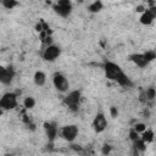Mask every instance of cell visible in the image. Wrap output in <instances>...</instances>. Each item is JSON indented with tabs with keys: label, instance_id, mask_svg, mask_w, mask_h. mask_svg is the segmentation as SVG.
<instances>
[{
	"label": "cell",
	"instance_id": "obj_1",
	"mask_svg": "<svg viewBox=\"0 0 156 156\" xmlns=\"http://www.w3.org/2000/svg\"><path fill=\"white\" fill-rule=\"evenodd\" d=\"M104 72H105V76L107 79L116 82L117 78L123 73V69L117 63H115L112 61H106L104 65Z\"/></svg>",
	"mask_w": 156,
	"mask_h": 156
},
{
	"label": "cell",
	"instance_id": "obj_2",
	"mask_svg": "<svg viewBox=\"0 0 156 156\" xmlns=\"http://www.w3.org/2000/svg\"><path fill=\"white\" fill-rule=\"evenodd\" d=\"M80 98H82V94L79 90H72L69 91L65 99H63V102L65 105L73 112L78 111V107H79V102H80Z\"/></svg>",
	"mask_w": 156,
	"mask_h": 156
},
{
	"label": "cell",
	"instance_id": "obj_3",
	"mask_svg": "<svg viewBox=\"0 0 156 156\" xmlns=\"http://www.w3.org/2000/svg\"><path fill=\"white\" fill-rule=\"evenodd\" d=\"M52 84L56 88L57 91L60 93H67L69 89V82L67 79V77L65 74H62L61 72H56L52 76Z\"/></svg>",
	"mask_w": 156,
	"mask_h": 156
},
{
	"label": "cell",
	"instance_id": "obj_4",
	"mask_svg": "<svg viewBox=\"0 0 156 156\" xmlns=\"http://www.w3.org/2000/svg\"><path fill=\"white\" fill-rule=\"evenodd\" d=\"M17 107V95L15 93H6L0 98V108L2 111H10Z\"/></svg>",
	"mask_w": 156,
	"mask_h": 156
},
{
	"label": "cell",
	"instance_id": "obj_5",
	"mask_svg": "<svg viewBox=\"0 0 156 156\" xmlns=\"http://www.w3.org/2000/svg\"><path fill=\"white\" fill-rule=\"evenodd\" d=\"M79 133V129L76 124H67V126H63L61 129H60V135L63 140L68 141V143H72L76 140L77 135Z\"/></svg>",
	"mask_w": 156,
	"mask_h": 156
},
{
	"label": "cell",
	"instance_id": "obj_6",
	"mask_svg": "<svg viewBox=\"0 0 156 156\" xmlns=\"http://www.w3.org/2000/svg\"><path fill=\"white\" fill-rule=\"evenodd\" d=\"M54 11L60 16V17H68L72 12V4L69 0H58L55 5H54Z\"/></svg>",
	"mask_w": 156,
	"mask_h": 156
},
{
	"label": "cell",
	"instance_id": "obj_7",
	"mask_svg": "<svg viewBox=\"0 0 156 156\" xmlns=\"http://www.w3.org/2000/svg\"><path fill=\"white\" fill-rule=\"evenodd\" d=\"M60 55H61V49L54 44H49L43 51V58L49 62L55 61L56 58H58Z\"/></svg>",
	"mask_w": 156,
	"mask_h": 156
},
{
	"label": "cell",
	"instance_id": "obj_8",
	"mask_svg": "<svg viewBox=\"0 0 156 156\" xmlns=\"http://www.w3.org/2000/svg\"><path fill=\"white\" fill-rule=\"evenodd\" d=\"M15 78V71L12 67H4L0 65V83L4 85H10Z\"/></svg>",
	"mask_w": 156,
	"mask_h": 156
},
{
	"label": "cell",
	"instance_id": "obj_9",
	"mask_svg": "<svg viewBox=\"0 0 156 156\" xmlns=\"http://www.w3.org/2000/svg\"><path fill=\"white\" fill-rule=\"evenodd\" d=\"M107 127V119L104 113L99 112L93 119V129L96 133H102Z\"/></svg>",
	"mask_w": 156,
	"mask_h": 156
},
{
	"label": "cell",
	"instance_id": "obj_10",
	"mask_svg": "<svg viewBox=\"0 0 156 156\" xmlns=\"http://www.w3.org/2000/svg\"><path fill=\"white\" fill-rule=\"evenodd\" d=\"M155 20V9H146L144 12H141V16L139 18L140 23L144 26H150Z\"/></svg>",
	"mask_w": 156,
	"mask_h": 156
},
{
	"label": "cell",
	"instance_id": "obj_11",
	"mask_svg": "<svg viewBox=\"0 0 156 156\" xmlns=\"http://www.w3.org/2000/svg\"><path fill=\"white\" fill-rule=\"evenodd\" d=\"M44 129H45V133H46V136L49 139L50 143H52L56 136H57V133H58V129L56 127L55 123H50V122H45L44 123Z\"/></svg>",
	"mask_w": 156,
	"mask_h": 156
},
{
	"label": "cell",
	"instance_id": "obj_12",
	"mask_svg": "<svg viewBox=\"0 0 156 156\" xmlns=\"http://www.w3.org/2000/svg\"><path fill=\"white\" fill-rule=\"evenodd\" d=\"M129 60H130L135 66H138L139 68H145V67L149 65V62H147V60L145 58L144 54H139V52L132 54V55H129Z\"/></svg>",
	"mask_w": 156,
	"mask_h": 156
},
{
	"label": "cell",
	"instance_id": "obj_13",
	"mask_svg": "<svg viewBox=\"0 0 156 156\" xmlns=\"http://www.w3.org/2000/svg\"><path fill=\"white\" fill-rule=\"evenodd\" d=\"M33 82L37 87H43L46 83V74L43 71H37L33 76Z\"/></svg>",
	"mask_w": 156,
	"mask_h": 156
},
{
	"label": "cell",
	"instance_id": "obj_14",
	"mask_svg": "<svg viewBox=\"0 0 156 156\" xmlns=\"http://www.w3.org/2000/svg\"><path fill=\"white\" fill-rule=\"evenodd\" d=\"M102 9H104V4L101 0H95L88 6V11L91 13H99L102 11Z\"/></svg>",
	"mask_w": 156,
	"mask_h": 156
},
{
	"label": "cell",
	"instance_id": "obj_15",
	"mask_svg": "<svg viewBox=\"0 0 156 156\" xmlns=\"http://www.w3.org/2000/svg\"><path fill=\"white\" fill-rule=\"evenodd\" d=\"M132 143H133V147H134V150L136 152H144L146 150V143L141 138H139V139H136V140H134Z\"/></svg>",
	"mask_w": 156,
	"mask_h": 156
},
{
	"label": "cell",
	"instance_id": "obj_16",
	"mask_svg": "<svg viewBox=\"0 0 156 156\" xmlns=\"http://www.w3.org/2000/svg\"><path fill=\"white\" fill-rule=\"evenodd\" d=\"M154 136H155V133H154V130H151V129H145L143 133H140V138L147 144V143H151L152 140H154Z\"/></svg>",
	"mask_w": 156,
	"mask_h": 156
},
{
	"label": "cell",
	"instance_id": "obj_17",
	"mask_svg": "<svg viewBox=\"0 0 156 156\" xmlns=\"http://www.w3.org/2000/svg\"><path fill=\"white\" fill-rule=\"evenodd\" d=\"M35 104H37V101H35V99H34L33 96H27V98H24V100H23V106H24V108H27V110L33 108V107L35 106Z\"/></svg>",
	"mask_w": 156,
	"mask_h": 156
},
{
	"label": "cell",
	"instance_id": "obj_18",
	"mask_svg": "<svg viewBox=\"0 0 156 156\" xmlns=\"http://www.w3.org/2000/svg\"><path fill=\"white\" fill-rule=\"evenodd\" d=\"M1 2H2V6L7 10H12L16 6H18V4H20L18 0H1Z\"/></svg>",
	"mask_w": 156,
	"mask_h": 156
},
{
	"label": "cell",
	"instance_id": "obj_19",
	"mask_svg": "<svg viewBox=\"0 0 156 156\" xmlns=\"http://www.w3.org/2000/svg\"><path fill=\"white\" fill-rule=\"evenodd\" d=\"M145 99L147 100V101H154L155 100V98H156V90H155V88H147L146 90H145Z\"/></svg>",
	"mask_w": 156,
	"mask_h": 156
},
{
	"label": "cell",
	"instance_id": "obj_20",
	"mask_svg": "<svg viewBox=\"0 0 156 156\" xmlns=\"http://www.w3.org/2000/svg\"><path fill=\"white\" fill-rule=\"evenodd\" d=\"M132 128H133L134 130H136V132L140 134V133H143V132L146 129V124H145V123H143V122H136Z\"/></svg>",
	"mask_w": 156,
	"mask_h": 156
},
{
	"label": "cell",
	"instance_id": "obj_21",
	"mask_svg": "<svg viewBox=\"0 0 156 156\" xmlns=\"http://www.w3.org/2000/svg\"><path fill=\"white\" fill-rule=\"evenodd\" d=\"M144 56H145V58L147 60V62L150 63V62H152V61L156 58V52H155L154 50H149V51L144 52Z\"/></svg>",
	"mask_w": 156,
	"mask_h": 156
},
{
	"label": "cell",
	"instance_id": "obj_22",
	"mask_svg": "<svg viewBox=\"0 0 156 156\" xmlns=\"http://www.w3.org/2000/svg\"><path fill=\"white\" fill-rule=\"evenodd\" d=\"M140 138V134L136 132V130H134L133 128H130V130H129V139L132 140V141H134V140H136V139H139Z\"/></svg>",
	"mask_w": 156,
	"mask_h": 156
},
{
	"label": "cell",
	"instance_id": "obj_23",
	"mask_svg": "<svg viewBox=\"0 0 156 156\" xmlns=\"http://www.w3.org/2000/svg\"><path fill=\"white\" fill-rule=\"evenodd\" d=\"M101 152H102L104 155H108V154L111 152V146H110L108 144H105V145L102 146V149H101Z\"/></svg>",
	"mask_w": 156,
	"mask_h": 156
},
{
	"label": "cell",
	"instance_id": "obj_24",
	"mask_svg": "<svg viewBox=\"0 0 156 156\" xmlns=\"http://www.w3.org/2000/svg\"><path fill=\"white\" fill-rule=\"evenodd\" d=\"M110 112H111V116H112V117H117V115H118V110H117V107H115V106L110 107Z\"/></svg>",
	"mask_w": 156,
	"mask_h": 156
},
{
	"label": "cell",
	"instance_id": "obj_25",
	"mask_svg": "<svg viewBox=\"0 0 156 156\" xmlns=\"http://www.w3.org/2000/svg\"><path fill=\"white\" fill-rule=\"evenodd\" d=\"M145 10H146V9H145L143 5H139V6H136V9H135V11H136V12H140V13L144 12Z\"/></svg>",
	"mask_w": 156,
	"mask_h": 156
}]
</instances>
